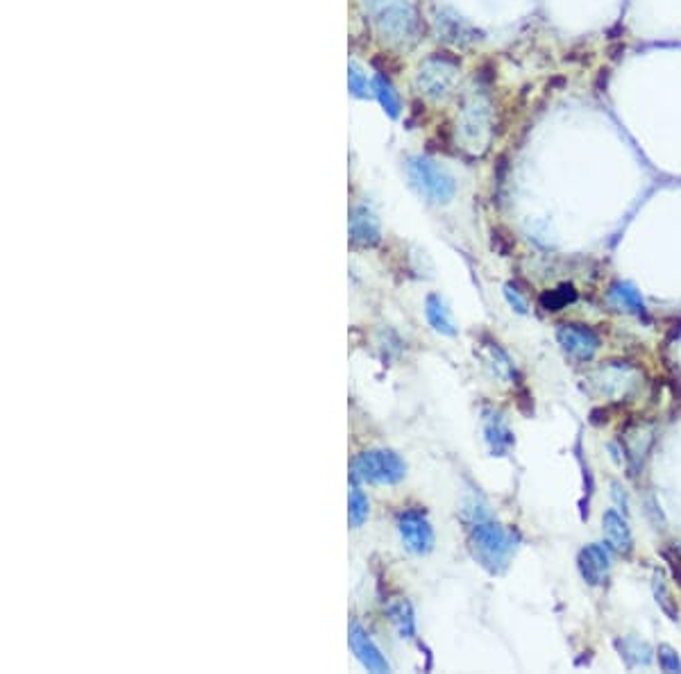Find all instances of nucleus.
<instances>
[{"label": "nucleus", "mask_w": 681, "mask_h": 674, "mask_svg": "<svg viewBox=\"0 0 681 674\" xmlns=\"http://www.w3.org/2000/svg\"><path fill=\"white\" fill-rule=\"evenodd\" d=\"M463 520H466L468 545H471V551L477 563L491 574L505 572L511 556L516 554L514 534L506 531L500 522L493 520L486 507H482L477 502L466 504Z\"/></svg>", "instance_id": "obj_1"}, {"label": "nucleus", "mask_w": 681, "mask_h": 674, "mask_svg": "<svg viewBox=\"0 0 681 674\" xmlns=\"http://www.w3.org/2000/svg\"><path fill=\"white\" fill-rule=\"evenodd\" d=\"M350 475L355 482L393 487L407 475V464L393 450H366L352 459Z\"/></svg>", "instance_id": "obj_2"}, {"label": "nucleus", "mask_w": 681, "mask_h": 674, "mask_svg": "<svg viewBox=\"0 0 681 674\" xmlns=\"http://www.w3.org/2000/svg\"><path fill=\"white\" fill-rule=\"evenodd\" d=\"M407 171L413 187H416L422 196L430 198L431 202L445 205V202L452 200L454 193H457V182H454V177L450 176L441 164L431 162V159L411 157L407 162Z\"/></svg>", "instance_id": "obj_3"}, {"label": "nucleus", "mask_w": 681, "mask_h": 674, "mask_svg": "<svg viewBox=\"0 0 681 674\" xmlns=\"http://www.w3.org/2000/svg\"><path fill=\"white\" fill-rule=\"evenodd\" d=\"M379 32L391 41L407 39L416 26V16L407 0H370Z\"/></svg>", "instance_id": "obj_4"}, {"label": "nucleus", "mask_w": 681, "mask_h": 674, "mask_svg": "<svg viewBox=\"0 0 681 674\" xmlns=\"http://www.w3.org/2000/svg\"><path fill=\"white\" fill-rule=\"evenodd\" d=\"M459 64L448 58H431L418 70L416 84L420 89L422 96L431 98V101H441L452 91L454 82H457Z\"/></svg>", "instance_id": "obj_5"}, {"label": "nucleus", "mask_w": 681, "mask_h": 674, "mask_svg": "<svg viewBox=\"0 0 681 674\" xmlns=\"http://www.w3.org/2000/svg\"><path fill=\"white\" fill-rule=\"evenodd\" d=\"M398 531L405 548L416 556H425L434 550V530L422 508H405L398 518Z\"/></svg>", "instance_id": "obj_6"}, {"label": "nucleus", "mask_w": 681, "mask_h": 674, "mask_svg": "<svg viewBox=\"0 0 681 674\" xmlns=\"http://www.w3.org/2000/svg\"><path fill=\"white\" fill-rule=\"evenodd\" d=\"M557 341L561 350L575 361H591L600 350V337L580 323H563L557 327Z\"/></svg>", "instance_id": "obj_7"}, {"label": "nucleus", "mask_w": 681, "mask_h": 674, "mask_svg": "<svg viewBox=\"0 0 681 674\" xmlns=\"http://www.w3.org/2000/svg\"><path fill=\"white\" fill-rule=\"evenodd\" d=\"M612 551L607 545L593 543L586 545L577 556V568L589 586H602L607 583L609 572H612Z\"/></svg>", "instance_id": "obj_8"}, {"label": "nucleus", "mask_w": 681, "mask_h": 674, "mask_svg": "<svg viewBox=\"0 0 681 674\" xmlns=\"http://www.w3.org/2000/svg\"><path fill=\"white\" fill-rule=\"evenodd\" d=\"M350 647L355 652V657L359 658L361 666L368 672H391V666L384 658V654L379 652L378 645L373 643L368 631L359 625V622H352L350 625Z\"/></svg>", "instance_id": "obj_9"}, {"label": "nucleus", "mask_w": 681, "mask_h": 674, "mask_svg": "<svg viewBox=\"0 0 681 674\" xmlns=\"http://www.w3.org/2000/svg\"><path fill=\"white\" fill-rule=\"evenodd\" d=\"M602 530H604V539H607L609 548L618 554L629 556L633 550V534L629 522L620 516L618 511L609 508L607 513L602 516Z\"/></svg>", "instance_id": "obj_10"}, {"label": "nucleus", "mask_w": 681, "mask_h": 674, "mask_svg": "<svg viewBox=\"0 0 681 674\" xmlns=\"http://www.w3.org/2000/svg\"><path fill=\"white\" fill-rule=\"evenodd\" d=\"M607 300L613 309L624 311V314H645V300H643L641 291H638L632 282H615L612 289H609Z\"/></svg>", "instance_id": "obj_11"}, {"label": "nucleus", "mask_w": 681, "mask_h": 674, "mask_svg": "<svg viewBox=\"0 0 681 674\" xmlns=\"http://www.w3.org/2000/svg\"><path fill=\"white\" fill-rule=\"evenodd\" d=\"M350 237L359 245H375L379 241V223L366 207H355L350 211Z\"/></svg>", "instance_id": "obj_12"}, {"label": "nucleus", "mask_w": 681, "mask_h": 674, "mask_svg": "<svg viewBox=\"0 0 681 674\" xmlns=\"http://www.w3.org/2000/svg\"><path fill=\"white\" fill-rule=\"evenodd\" d=\"M425 316L427 323L436 329L443 337H454L457 334V325H454L452 314H450L448 305L443 303V298L436 294H430L425 300Z\"/></svg>", "instance_id": "obj_13"}, {"label": "nucleus", "mask_w": 681, "mask_h": 674, "mask_svg": "<svg viewBox=\"0 0 681 674\" xmlns=\"http://www.w3.org/2000/svg\"><path fill=\"white\" fill-rule=\"evenodd\" d=\"M439 32L445 41L457 46H468L477 39V32L463 18L452 14H439Z\"/></svg>", "instance_id": "obj_14"}, {"label": "nucleus", "mask_w": 681, "mask_h": 674, "mask_svg": "<svg viewBox=\"0 0 681 674\" xmlns=\"http://www.w3.org/2000/svg\"><path fill=\"white\" fill-rule=\"evenodd\" d=\"M488 125V105L484 101H473L471 105L463 110V119H462V127L463 134L468 136L471 141H477L482 136V132L486 130Z\"/></svg>", "instance_id": "obj_15"}, {"label": "nucleus", "mask_w": 681, "mask_h": 674, "mask_svg": "<svg viewBox=\"0 0 681 674\" xmlns=\"http://www.w3.org/2000/svg\"><path fill=\"white\" fill-rule=\"evenodd\" d=\"M486 441L488 445H491V450L500 456L514 445V433L506 427L505 418H502L500 413H493L486 421Z\"/></svg>", "instance_id": "obj_16"}, {"label": "nucleus", "mask_w": 681, "mask_h": 674, "mask_svg": "<svg viewBox=\"0 0 681 674\" xmlns=\"http://www.w3.org/2000/svg\"><path fill=\"white\" fill-rule=\"evenodd\" d=\"M620 654L627 661V666H647L652 661V647L645 640L636 638V636H629V638L620 640L618 643Z\"/></svg>", "instance_id": "obj_17"}, {"label": "nucleus", "mask_w": 681, "mask_h": 674, "mask_svg": "<svg viewBox=\"0 0 681 674\" xmlns=\"http://www.w3.org/2000/svg\"><path fill=\"white\" fill-rule=\"evenodd\" d=\"M387 613L402 638H413V636H416V620H413V611H411V606H409V602L405 600L391 602Z\"/></svg>", "instance_id": "obj_18"}, {"label": "nucleus", "mask_w": 681, "mask_h": 674, "mask_svg": "<svg viewBox=\"0 0 681 674\" xmlns=\"http://www.w3.org/2000/svg\"><path fill=\"white\" fill-rule=\"evenodd\" d=\"M652 588H654L656 604L661 606V611H664L670 620H677L679 617L677 602L673 600V593H670L668 583H665V574L661 572V570H654V574H652Z\"/></svg>", "instance_id": "obj_19"}, {"label": "nucleus", "mask_w": 681, "mask_h": 674, "mask_svg": "<svg viewBox=\"0 0 681 674\" xmlns=\"http://www.w3.org/2000/svg\"><path fill=\"white\" fill-rule=\"evenodd\" d=\"M373 89H375V96H378L379 105L387 110V114L391 116V119H398V116H400V98H398L393 84L388 82L384 75H378V78L373 80Z\"/></svg>", "instance_id": "obj_20"}, {"label": "nucleus", "mask_w": 681, "mask_h": 674, "mask_svg": "<svg viewBox=\"0 0 681 674\" xmlns=\"http://www.w3.org/2000/svg\"><path fill=\"white\" fill-rule=\"evenodd\" d=\"M577 300V291L572 284H561L552 291H543L541 295V306L545 311H561L563 306L572 305Z\"/></svg>", "instance_id": "obj_21"}, {"label": "nucleus", "mask_w": 681, "mask_h": 674, "mask_svg": "<svg viewBox=\"0 0 681 674\" xmlns=\"http://www.w3.org/2000/svg\"><path fill=\"white\" fill-rule=\"evenodd\" d=\"M370 516V502L366 493L359 487L350 490V508H347V518H350V527H361Z\"/></svg>", "instance_id": "obj_22"}, {"label": "nucleus", "mask_w": 681, "mask_h": 674, "mask_svg": "<svg viewBox=\"0 0 681 674\" xmlns=\"http://www.w3.org/2000/svg\"><path fill=\"white\" fill-rule=\"evenodd\" d=\"M488 352H491V366H493V372H495L497 377H511L514 375V364H511L509 355H506L505 350H502L497 343H491L488 346Z\"/></svg>", "instance_id": "obj_23"}, {"label": "nucleus", "mask_w": 681, "mask_h": 674, "mask_svg": "<svg viewBox=\"0 0 681 674\" xmlns=\"http://www.w3.org/2000/svg\"><path fill=\"white\" fill-rule=\"evenodd\" d=\"M659 666L664 672H681V661L670 645H659Z\"/></svg>", "instance_id": "obj_24"}, {"label": "nucleus", "mask_w": 681, "mask_h": 674, "mask_svg": "<svg viewBox=\"0 0 681 674\" xmlns=\"http://www.w3.org/2000/svg\"><path fill=\"white\" fill-rule=\"evenodd\" d=\"M347 80H350V91L355 96H366V89H368V80L366 75L361 73V69L356 64H350V70H347Z\"/></svg>", "instance_id": "obj_25"}, {"label": "nucleus", "mask_w": 681, "mask_h": 674, "mask_svg": "<svg viewBox=\"0 0 681 674\" xmlns=\"http://www.w3.org/2000/svg\"><path fill=\"white\" fill-rule=\"evenodd\" d=\"M505 298H506V303H509L511 309L518 311V314H527V300H525V295L520 294L518 286L506 284L505 286Z\"/></svg>", "instance_id": "obj_26"}, {"label": "nucleus", "mask_w": 681, "mask_h": 674, "mask_svg": "<svg viewBox=\"0 0 681 674\" xmlns=\"http://www.w3.org/2000/svg\"><path fill=\"white\" fill-rule=\"evenodd\" d=\"M664 559L668 561L670 568H673L675 579H677V582L681 583V554H679V551H677V550H675V551L664 550Z\"/></svg>", "instance_id": "obj_27"}]
</instances>
